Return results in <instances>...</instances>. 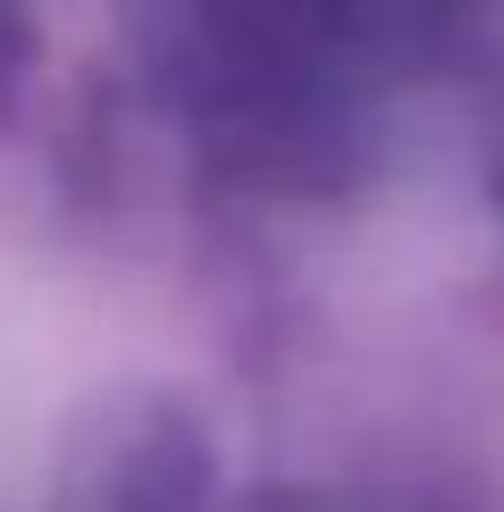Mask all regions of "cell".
I'll use <instances>...</instances> for the list:
<instances>
[{
	"mask_svg": "<svg viewBox=\"0 0 504 512\" xmlns=\"http://www.w3.org/2000/svg\"><path fill=\"white\" fill-rule=\"evenodd\" d=\"M160 84L227 160L311 177L446 34L437 0H143Z\"/></svg>",
	"mask_w": 504,
	"mask_h": 512,
	"instance_id": "6da1fadb",
	"label": "cell"
},
{
	"mask_svg": "<svg viewBox=\"0 0 504 512\" xmlns=\"http://www.w3.org/2000/svg\"><path fill=\"white\" fill-rule=\"evenodd\" d=\"M437 9H446V26H454V17H496V26H504V0H437Z\"/></svg>",
	"mask_w": 504,
	"mask_h": 512,
	"instance_id": "7a4b0ae2",
	"label": "cell"
}]
</instances>
